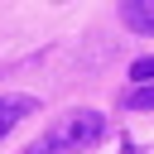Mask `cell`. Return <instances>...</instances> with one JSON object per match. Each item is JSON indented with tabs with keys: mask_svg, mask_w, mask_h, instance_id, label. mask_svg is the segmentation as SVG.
<instances>
[{
	"mask_svg": "<svg viewBox=\"0 0 154 154\" xmlns=\"http://www.w3.org/2000/svg\"><path fill=\"white\" fill-rule=\"evenodd\" d=\"M101 135H106L101 111L77 106V111H67V116H58V120H53V130L43 135V149H58V154H82V149H91Z\"/></svg>",
	"mask_w": 154,
	"mask_h": 154,
	"instance_id": "6da1fadb",
	"label": "cell"
},
{
	"mask_svg": "<svg viewBox=\"0 0 154 154\" xmlns=\"http://www.w3.org/2000/svg\"><path fill=\"white\" fill-rule=\"evenodd\" d=\"M38 111V96H0V140L24 120V116H34Z\"/></svg>",
	"mask_w": 154,
	"mask_h": 154,
	"instance_id": "7a4b0ae2",
	"label": "cell"
},
{
	"mask_svg": "<svg viewBox=\"0 0 154 154\" xmlns=\"http://www.w3.org/2000/svg\"><path fill=\"white\" fill-rule=\"evenodd\" d=\"M120 24L135 34H154V0H120Z\"/></svg>",
	"mask_w": 154,
	"mask_h": 154,
	"instance_id": "3957f363",
	"label": "cell"
},
{
	"mask_svg": "<svg viewBox=\"0 0 154 154\" xmlns=\"http://www.w3.org/2000/svg\"><path fill=\"white\" fill-rule=\"evenodd\" d=\"M125 101H130L135 111H154V82H140V87H135Z\"/></svg>",
	"mask_w": 154,
	"mask_h": 154,
	"instance_id": "277c9868",
	"label": "cell"
},
{
	"mask_svg": "<svg viewBox=\"0 0 154 154\" xmlns=\"http://www.w3.org/2000/svg\"><path fill=\"white\" fill-rule=\"evenodd\" d=\"M130 77H135V87L140 82H154V58H135L130 63Z\"/></svg>",
	"mask_w": 154,
	"mask_h": 154,
	"instance_id": "5b68a950",
	"label": "cell"
},
{
	"mask_svg": "<svg viewBox=\"0 0 154 154\" xmlns=\"http://www.w3.org/2000/svg\"><path fill=\"white\" fill-rule=\"evenodd\" d=\"M24 154H48V149H43V140H38V144H29V149H24Z\"/></svg>",
	"mask_w": 154,
	"mask_h": 154,
	"instance_id": "8992f818",
	"label": "cell"
}]
</instances>
